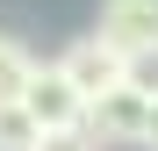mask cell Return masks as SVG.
Instances as JSON below:
<instances>
[{
  "label": "cell",
  "instance_id": "obj_1",
  "mask_svg": "<svg viewBox=\"0 0 158 151\" xmlns=\"http://www.w3.org/2000/svg\"><path fill=\"white\" fill-rule=\"evenodd\" d=\"M15 101L29 108V122H36L43 137H50V130H79V122H86V101H79V86L58 72V58H50V65H29V79H22Z\"/></svg>",
  "mask_w": 158,
  "mask_h": 151
},
{
  "label": "cell",
  "instance_id": "obj_2",
  "mask_svg": "<svg viewBox=\"0 0 158 151\" xmlns=\"http://www.w3.org/2000/svg\"><path fill=\"white\" fill-rule=\"evenodd\" d=\"M58 72L79 86V101H94L101 94H115L122 79H129V50H115V43H101V36H79V43H65V58H58Z\"/></svg>",
  "mask_w": 158,
  "mask_h": 151
},
{
  "label": "cell",
  "instance_id": "obj_3",
  "mask_svg": "<svg viewBox=\"0 0 158 151\" xmlns=\"http://www.w3.org/2000/svg\"><path fill=\"white\" fill-rule=\"evenodd\" d=\"M144 122H151V101L137 86H115V94H101L94 108H86V130L94 144H144Z\"/></svg>",
  "mask_w": 158,
  "mask_h": 151
},
{
  "label": "cell",
  "instance_id": "obj_4",
  "mask_svg": "<svg viewBox=\"0 0 158 151\" xmlns=\"http://www.w3.org/2000/svg\"><path fill=\"white\" fill-rule=\"evenodd\" d=\"M101 43L115 50H151L158 43V0H101Z\"/></svg>",
  "mask_w": 158,
  "mask_h": 151
},
{
  "label": "cell",
  "instance_id": "obj_5",
  "mask_svg": "<svg viewBox=\"0 0 158 151\" xmlns=\"http://www.w3.org/2000/svg\"><path fill=\"white\" fill-rule=\"evenodd\" d=\"M43 144V130L29 122V108L22 101H0V151H36Z\"/></svg>",
  "mask_w": 158,
  "mask_h": 151
},
{
  "label": "cell",
  "instance_id": "obj_6",
  "mask_svg": "<svg viewBox=\"0 0 158 151\" xmlns=\"http://www.w3.org/2000/svg\"><path fill=\"white\" fill-rule=\"evenodd\" d=\"M29 65H36V58H22V43H7V36H0V101H15V94H22Z\"/></svg>",
  "mask_w": 158,
  "mask_h": 151
},
{
  "label": "cell",
  "instance_id": "obj_7",
  "mask_svg": "<svg viewBox=\"0 0 158 151\" xmlns=\"http://www.w3.org/2000/svg\"><path fill=\"white\" fill-rule=\"evenodd\" d=\"M122 86H137L144 101H158V43H151V50H129V79H122Z\"/></svg>",
  "mask_w": 158,
  "mask_h": 151
},
{
  "label": "cell",
  "instance_id": "obj_8",
  "mask_svg": "<svg viewBox=\"0 0 158 151\" xmlns=\"http://www.w3.org/2000/svg\"><path fill=\"white\" fill-rule=\"evenodd\" d=\"M36 151H101V144H94L86 130H50V137H43Z\"/></svg>",
  "mask_w": 158,
  "mask_h": 151
},
{
  "label": "cell",
  "instance_id": "obj_9",
  "mask_svg": "<svg viewBox=\"0 0 158 151\" xmlns=\"http://www.w3.org/2000/svg\"><path fill=\"white\" fill-rule=\"evenodd\" d=\"M144 151H158V101H151V122H144Z\"/></svg>",
  "mask_w": 158,
  "mask_h": 151
}]
</instances>
